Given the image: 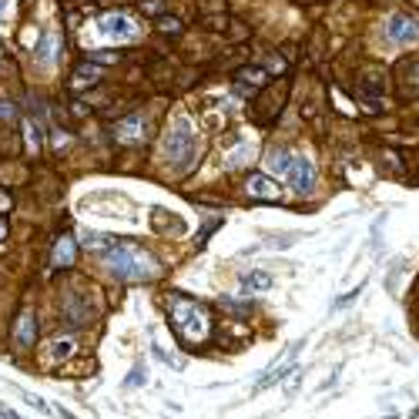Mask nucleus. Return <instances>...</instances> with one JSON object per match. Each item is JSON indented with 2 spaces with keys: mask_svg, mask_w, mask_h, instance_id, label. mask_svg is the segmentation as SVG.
<instances>
[{
  "mask_svg": "<svg viewBox=\"0 0 419 419\" xmlns=\"http://www.w3.org/2000/svg\"><path fill=\"white\" fill-rule=\"evenodd\" d=\"M141 383H144V369H134L131 376L125 379V386H128V389H131V386H141Z\"/></svg>",
  "mask_w": 419,
  "mask_h": 419,
  "instance_id": "393cba45",
  "label": "nucleus"
},
{
  "mask_svg": "<svg viewBox=\"0 0 419 419\" xmlns=\"http://www.w3.org/2000/svg\"><path fill=\"white\" fill-rule=\"evenodd\" d=\"M14 114H17L14 105H0V118H3V121H14Z\"/></svg>",
  "mask_w": 419,
  "mask_h": 419,
  "instance_id": "a878e982",
  "label": "nucleus"
},
{
  "mask_svg": "<svg viewBox=\"0 0 419 419\" xmlns=\"http://www.w3.org/2000/svg\"><path fill=\"white\" fill-rule=\"evenodd\" d=\"M91 319H94V309H91L80 295H67V299H64V322L84 325V322H91Z\"/></svg>",
  "mask_w": 419,
  "mask_h": 419,
  "instance_id": "ddd939ff",
  "label": "nucleus"
},
{
  "mask_svg": "<svg viewBox=\"0 0 419 419\" xmlns=\"http://www.w3.org/2000/svg\"><path fill=\"white\" fill-rule=\"evenodd\" d=\"M399 84H402L406 91L419 94V61H409V64L402 67V74H399Z\"/></svg>",
  "mask_w": 419,
  "mask_h": 419,
  "instance_id": "412c9836",
  "label": "nucleus"
},
{
  "mask_svg": "<svg viewBox=\"0 0 419 419\" xmlns=\"http://www.w3.org/2000/svg\"><path fill=\"white\" fill-rule=\"evenodd\" d=\"M383 91H386V78H383V71H369L366 78H363V87H359V94H363V101H366L369 107H383Z\"/></svg>",
  "mask_w": 419,
  "mask_h": 419,
  "instance_id": "9d476101",
  "label": "nucleus"
},
{
  "mask_svg": "<svg viewBox=\"0 0 419 419\" xmlns=\"http://www.w3.org/2000/svg\"><path fill=\"white\" fill-rule=\"evenodd\" d=\"M238 161H248V144H241V148H235V155H228V168H235Z\"/></svg>",
  "mask_w": 419,
  "mask_h": 419,
  "instance_id": "5701e85b",
  "label": "nucleus"
},
{
  "mask_svg": "<svg viewBox=\"0 0 419 419\" xmlns=\"http://www.w3.org/2000/svg\"><path fill=\"white\" fill-rule=\"evenodd\" d=\"M245 191H248L252 198H262V202H279V198H282V188L272 182V178H265V175H248Z\"/></svg>",
  "mask_w": 419,
  "mask_h": 419,
  "instance_id": "1a4fd4ad",
  "label": "nucleus"
},
{
  "mask_svg": "<svg viewBox=\"0 0 419 419\" xmlns=\"http://www.w3.org/2000/svg\"><path fill=\"white\" fill-rule=\"evenodd\" d=\"M105 265L111 268V275H118V279H125V282H148V279H155L161 275V265L144 252V248H138V245H114L111 252H105Z\"/></svg>",
  "mask_w": 419,
  "mask_h": 419,
  "instance_id": "f03ea898",
  "label": "nucleus"
},
{
  "mask_svg": "<svg viewBox=\"0 0 419 419\" xmlns=\"http://www.w3.org/2000/svg\"><path fill=\"white\" fill-rule=\"evenodd\" d=\"M78 352H80V339H74V336H57V339L47 342V363H54V366L74 359Z\"/></svg>",
  "mask_w": 419,
  "mask_h": 419,
  "instance_id": "0eeeda50",
  "label": "nucleus"
},
{
  "mask_svg": "<svg viewBox=\"0 0 419 419\" xmlns=\"http://www.w3.org/2000/svg\"><path fill=\"white\" fill-rule=\"evenodd\" d=\"M282 178H288V184H292V191H295V195H312L315 184H319L315 164L309 161V158H302V155L292 158V164H288V171L282 175Z\"/></svg>",
  "mask_w": 419,
  "mask_h": 419,
  "instance_id": "39448f33",
  "label": "nucleus"
},
{
  "mask_svg": "<svg viewBox=\"0 0 419 419\" xmlns=\"http://www.w3.org/2000/svg\"><path fill=\"white\" fill-rule=\"evenodd\" d=\"M164 158L178 168V171H184V168H191V151H195V134H191V128H188V121H175L171 128H168V134H164Z\"/></svg>",
  "mask_w": 419,
  "mask_h": 419,
  "instance_id": "7ed1b4c3",
  "label": "nucleus"
},
{
  "mask_svg": "<svg viewBox=\"0 0 419 419\" xmlns=\"http://www.w3.org/2000/svg\"><path fill=\"white\" fill-rule=\"evenodd\" d=\"M78 259V238L74 235H64L51 252V268H71Z\"/></svg>",
  "mask_w": 419,
  "mask_h": 419,
  "instance_id": "9b49d317",
  "label": "nucleus"
},
{
  "mask_svg": "<svg viewBox=\"0 0 419 419\" xmlns=\"http://www.w3.org/2000/svg\"><path fill=\"white\" fill-rule=\"evenodd\" d=\"M78 245L80 248H87V252H111L118 241H114L111 235H105V232H80Z\"/></svg>",
  "mask_w": 419,
  "mask_h": 419,
  "instance_id": "dca6fc26",
  "label": "nucleus"
},
{
  "mask_svg": "<svg viewBox=\"0 0 419 419\" xmlns=\"http://www.w3.org/2000/svg\"><path fill=\"white\" fill-rule=\"evenodd\" d=\"M386 41L389 44H416L419 41V17L416 14H393L386 21Z\"/></svg>",
  "mask_w": 419,
  "mask_h": 419,
  "instance_id": "423d86ee",
  "label": "nucleus"
},
{
  "mask_svg": "<svg viewBox=\"0 0 419 419\" xmlns=\"http://www.w3.org/2000/svg\"><path fill=\"white\" fill-rule=\"evenodd\" d=\"M168 322H171V329L178 332V339H182L188 349L205 345L211 336L208 305H202V302H195V299H184V295H171V299H168Z\"/></svg>",
  "mask_w": 419,
  "mask_h": 419,
  "instance_id": "f257e3e1",
  "label": "nucleus"
},
{
  "mask_svg": "<svg viewBox=\"0 0 419 419\" xmlns=\"http://www.w3.org/2000/svg\"><path fill=\"white\" fill-rule=\"evenodd\" d=\"M158 27H161V30H168V34H175V30H178V21H158Z\"/></svg>",
  "mask_w": 419,
  "mask_h": 419,
  "instance_id": "bb28decb",
  "label": "nucleus"
},
{
  "mask_svg": "<svg viewBox=\"0 0 419 419\" xmlns=\"http://www.w3.org/2000/svg\"><path fill=\"white\" fill-rule=\"evenodd\" d=\"M299 349H302V345H295V349H292V356H288V359H286V363H282L279 369H275V372H265L262 379H259V386H255L259 393H262L265 386H275V383H279L282 376H288V372H292V366H295V352H299Z\"/></svg>",
  "mask_w": 419,
  "mask_h": 419,
  "instance_id": "f3484780",
  "label": "nucleus"
},
{
  "mask_svg": "<svg viewBox=\"0 0 419 419\" xmlns=\"http://www.w3.org/2000/svg\"><path fill=\"white\" fill-rule=\"evenodd\" d=\"M101 78H105V71H101L98 64H80L78 71L71 74V87H74V91H87V87H94Z\"/></svg>",
  "mask_w": 419,
  "mask_h": 419,
  "instance_id": "2eb2a0df",
  "label": "nucleus"
},
{
  "mask_svg": "<svg viewBox=\"0 0 419 419\" xmlns=\"http://www.w3.org/2000/svg\"><path fill=\"white\" fill-rule=\"evenodd\" d=\"M24 144H27V151H30V155H37V151H41V125H37L34 118H27V121H24Z\"/></svg>",
  "mask_w": 419,
  "mask_h": 419,
  "instance_id": "aec40b11",
  "label": "nucleus"
},
{
  "mask_svg": "<svg viewBox=\"0 0 419 419\" xmlns=\"http://www.w3.org/2000/svg\"><path fill=\"white\" fill-rule=\"evenodd\" d=\"M7 235V225H3V222H0V238Z\"/></svg>",
  "mask_w": 419,
  "mask_h": 419,
  "instance_id": "c756f323",
  "label": "nucleus"
},
{
  "mask_svg": "<svg viewBox=\"0 0 419 419\" xmlns=\"http://www.w3.org/2000/svg\"><path fill=\"white\" fill-rule=\"evenodd\" d=\"M0 416H3V419H21L14 409H10V406H7V402H0Z\"/></svg>",
  "mask_w": 419,
  "mask_h": 419,
  "instance_id": "cd10ccee",
  "label": "nucleus"
},
{
  "mask_svg": "<svg viewBox=\"0 0 419 419\" xmlns=\"http://www.w3.org/2000/svg\"><path fill=\"white\" fill-rule=\"evenodd\" d=\"M292 158H295L292 151H268V155H265V168H268L272 175H286Z\"/></svg>",
  "mask_w": 419,
  "mask_h": 419,
  "instance_id": "6ab92c4d",
  "label": "nucleus"
},
{
  "mask_svg": "<svg viewBox=\"0 0 419 419\" xmlns=\"http://www.w3.org/2000/svg\"><path fill=\"white\" fill-rule=\"evenodd\" d=\"M144 118L141 114H128V118H121L118 125H114V138L121 141V144H134V141H141L144 138Z\"/></svg>",
  "mask_w": 419,
  "mask_h": 419,
  "instance_id": "6e6552de",
  "label": "nucleus"
},
{
  "mask_svg": "<svg viewBox=\"0 0 419 419\" xmlns=\"http://www.w3.org/2000/svg\"><path fill=\"white\" fill-rule=\"evenodd\" d=\"M241 80H245V84H252V87H259V84H265V80H268V71H259V67H245V71H241Z\"/></svg>",
  "mask_w": 419,
  "mask_h": 419,
  "instance_id": "4be33fe9",
  "label": "nucleus"
},
{
  "mask_svg": "<svg viewBox=\"0 0 419 419\" xmlns=\"http://www.w3.org/2000/svg\"><path fill=\"white\" fill-rule=\"evenodd\" d=\"M98 30L105 34L107 41H114V44L141 37V27H138V21H134V17H128V14H101V17H98Z\"/></svg>",
  "mask_w": 419,
  "mask_h": 419,
  "instance_id": "20e7f679",
  "label": "nucleus"
},
{
  "mask_svg": "<svg viewBox=\"0 0 419 419\" xmlns=\"http://www.w3.org/2000/svg\"><path fill=\"white\" fill-rule=\"evenodd\" d=\"M57 54H61V37L57 34H44V41L37 47V61L41 64H51V61H57Z\"/></svg>",
  "mask_w": 419,
  "mask_h": 419,
  "instance_id": "a211bd4d",
  "label": "nucleus"
},
{
  "mask_svg": "<svg viewBox=\"0 0 419 419\" xmlns=\"http://www.w3.org/2000/svg\"><path fill=\"white\" fill-rule=\"evenodd\" d=\"M238 292L241 295H268L272 292V275L268 272H248V275H241Z\"/></svg>",
  "mask_w": 419,
  "mask_h": 419,
  "instance_id": "4468645a",
  "label": "nucleus"
},
{
  "mask_svg": "<svg viewBox=\"0 0 419 419\" xmlns=\"http://www.w3.org/2000/svg\"><path fill=\"white\" fill-rule=\"evenodd\" d=\"M21 396H24V402H30V406H34V409H41V413H47V409H51L44 399H37L34 393H21Z\"/></svg>",
  "mask_w": 419,
  "mask_h": 419,
  "instance_id": "b1692460",
  "label": "nucleus"
},
{
  "mask_svg": "<svg viewBox=\"0 0 419 419\" xmlns=\"http://www.w3.org/2000/svg\"><path fill=\"white\" fill-rule=\"evenodd\" d=\"M34 339H37V319L27 309V312H21L17 325H14V345H17V349H30Z\"/></svg>",
  "mask_w": 419,
  "mask_h": 419,
  "instance_id": "f8f14e48",
  "label": "nucleus"
},
{
  "mask_svg": "<svg viewBox=\"0 0 419 419\" xmlns=\"http://www.w3.org/2000/svg\"><path fill=\"white\" fill-rule=\"evenodd\" d=\"M10 208V195H3V191H0V211H7Z\"/></svg>",
  "mask_w": 419,
  "mask_h": 419,
  "instance_id": "c85d7f7f",
  "label": "nucleus"
}]
</instances>
